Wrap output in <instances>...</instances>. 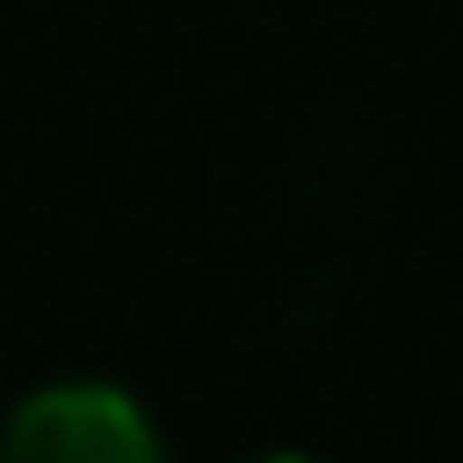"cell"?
Returning a JSON list of instances; mask_svg holds the SVG:
<instances>
[{
  "label": "cell",
  "instance_id": "6da1fadb",
  "mask_svg": "<svg viewBox=\"0 0 463 463\" xmlns=\"http://www.w3.org/2000/svg\"><path fill=\"white\" fill-rule=\"evenodd\" d=\"M0 463H164V447L120 386H43L9 412Z\"/></svg>",
  "mask_w": 463,
  "mask_h": 463
},
{
  "label": "cell",
  "instance_id": "7a4b0ae2",
  "mask_svg": "<svg viewBox=\"0 0 463 463\" xmlns=\"http://www.w3.org/2000/svg\"><path fill=\"white\" fill-rule=\"evenodd\" d=\"M275 463H300V455H275Z\"/></svg>",
  "mask_w": 463,
  "mask_h": 463
}]
</instances>
